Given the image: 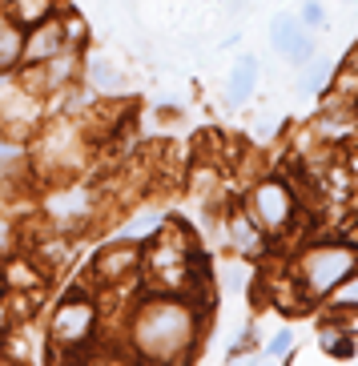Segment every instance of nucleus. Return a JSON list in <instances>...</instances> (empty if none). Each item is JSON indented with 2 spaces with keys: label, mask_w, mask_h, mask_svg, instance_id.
<instances>
[{
  "label": "nucleus",
  "mask_w": 358,
  "mask_h": 366,
  "mask_svg": "<svg viewBox=\"0 0 358 366\" xmlns=\"http://www.w3.org/2000/svg\"><path fill=\"white\" fill-rule=\"evenodd\" d=\"M24 53V29L12 21L9 12H0V69H12Z\"/></svg>",
  "instance_id": "11"
},
{
  "label": "nucleus",
  "mask_w": 358,
  "mask_h": 366,
  "mask_svg": "<svg viewBox=\"0 0 358 366\" xmlns=\"http://www.w3.org/2000/svg\"><path fill=\"white\" fill-rule=\"evenodd\" d=\"M93 197H89V189H81V185H73V189H61V194H53L49 197V217L53 222H61V226H81L89 217V209H93Z\"/></svg>",
  "instance_id": "9"
},
{
  "label": "nucleus",
  "mask_w": 358,
  "mask_h": 366,
  "mask_svg": "<svg viewBox=\"0 0 358 366\" xmlns=\"http://www.w3.org/2000/svg\"><path fill=\"white\" fill-rule=\"evenodd\" d=\"M137 269H141V249H137V242H121V237L93 258V278L101 286H117V282L133 278Z\"/></svg>",
  "instance_id": "6"
},
{
  "label": "nucleus",
  "mask_w": 358,
  "mask_h": 366,
  "mask_svg": "<svg viewBox=\"0 0 358 366\" xmlns=\"http://www.w3.org/2000/svg\"><path fill=\"white\" fill-rule=\"evenodd\" d=\"M330 76H334V65L330 61H310V69H306V76L298 81V93L302 97H318V93H326L330 89Z\"/></svg>",
  "instance_id": "14"
},
{
  "label": "nucleus",
  "mask_w": 358,
  "mask_h": 366,
  "mask_svg": "<svg viewBox=\"0 0 358 366\" xmlns=\"http://www.w3.org/2000/svg\"><path fill=\"white\" fill-rule=\"evenodd\" d=\"M16 153H21V145H16V141L0 137V162H12V157H16Z\"/></svg>",
  "instance_id": "21"
},
{
  "label": "nucleus",
  "mask_w": 358,
  "mask_h": 366,
  "mask_svg": "<svg viewBox=\"0 0 358 366\" xmlns=\"http://www.w3.org/2000/svg\"><path fill=\"white\" fill-rule=\"evenodd\" d=\"M290 346H294V334L290 330H278L270 338V346H266V355H270V358H286V355H290Z\"/></svg>",
  "instance_id": "19"
},
{
  "label": "nucleus",
  "mask_w": 358,
  "mask_h": 366,
  "mask_svg": "<svg viewBox=\"0 0 358 366\" xmlns=\"http://www.w3.org/2000/svg\"><path fill=\"white\" fill-rule=\"evenodd\" d=\"M358 274V249L342 246V242H326V246H314L298 262V282H302L306 298H326L334 294L347 278Z\"/></svg>",
  "instance_id": "3"
},
{
  "label": "nucleus",
  "mask_w": 358,
  "mask_h": 366,
  "mask_svg": "<svg viewBox=\"0 0 358 366\" xmlns=\"http://www.w3.org/2000/svg\"><path fill=\"white\" fill-rule=\"evenodd\" d=\"M226 234H229V246L238 249V254H246V258H254V254L266 249V229L254 222L250 209H234V214H229Z\"/></svg>",
  "instance_id": "8"
},
{
  "label": "nucleus",
  "mask_w": 358,
  "mask_h": 366,
  "mask_svg": "<svg viewBox=\"0 0 358 366\" xmlns=\"http://www.w3.org/2000/svg\"><path fill=\"white\" fill-rule=\"evenodd\" d=\"M254 89H258V61L254 56H242L238 69L229 73V85H226V105L238 109L254 97Z\"/></svg>",
  "instance_id": "10"
},
{
  "label": "nucleus",
  "mask_w": 358,
  "mask_h": 366,
  "mask_svg": "<svg viewBox=\"0 0 358 366\" xmlns=\"http://www.w3.org/2000/svg\"><path fill=\"white\" fill-rule=\"evenodd\" d=\"M89 85L93 89H101V93H113L117 89V69L109 65V61H89Z\"/></svg>",
  "instance_id": "15"
},
{
  "label": "nucleus",
  "mask_w": 358,
  "mask_h": 366,
  "mask_svg": "<svg viewBox=\"0 0 358 366\" xmlns=\"http://www.w3.org/2000/svg\"><path fill=\"white\" fill-rule=\"evenodd\" d=\"M4 286H12V290H41V274H36L33 266H12L4 269Z\"/></svg>",
  "instance_id": "16"
},
{
  "label": "nucleus",
  "mask_w": 358,
  "mask_h": 366,
  "mask_svg": "<svg viewBox=\"0 0 358 366\" xmlns=\"http://www.w3.org/2000/svg\"><path fill=\"white\" fill-rule=\"evenodd\" d=\"M165 226V214H157V209H149V214H137V217H129L125 226H121V242H149L157 229Z\"/></svg>",
  "instance_id": "13"
},
{
  "label": "nucleus",
  "mask_w": 358,
  "mask_h": 366,
  "mask_svg": "<svg viewBox=\"0 0 358 366\" xmlns=\"http://www.w3.org/2000/svg\"><path fill=\"white\" fill-rule=\"evenodd\" d=\"M270 33H274V49H278L282 61H290V65H310L314 61V36H310V29L302 21H294L290 12L274 16Z\"/></svg>",
  "instance_id": "7"
},
{
  "label": "nucleus",
  "mask_w": 358,
  "mask_h": 366,
  "mask_svg": "<svg viewBox=\"0 0 358 366\" xmlns=\"http://www.w3.org/2000/svg\"><path fill=\"white\" fill-rule=\"evenodd\" d=\"M334 294H338V298H334L338 310H358V278H347Z\"/></svg>",
  "instance_id": "17"
},
{
  "label": "nucleus",
  "mask_w": 358,
  "mask_h": 366,
  "mask_svg": "<svg viewBox=\"0 0 358 366\" xmlns=\"http://www.w3.org/2000/svg\"><path fill=\"white\" fill-rule=\"evenodd\" d=\"M197 249L177 234H165V226L149 237V246L141 254L145 286L157 294H182L189 290V266H194Z\"/></svg>",
  "instance_id": "2"
},
{
  "label": "nucleus",
  "mask_w": 358,
  "mask_h": 366,
  "mask_svg": "<svg viewBox=\"0 0 358 366\" xmlns=\"http://www.w3.org/2000/svg\"><path fill=\"white\" fill-rule=\"evenodd\" d=\"M298 21L306 24V29H326V9L318 4V0H306L302 4V16Z\"/></svg>",
  "instance_id": "18"
},
{
  "label": "nucleus",
  "mask_w": 358,
  "mask_h": 366,
  "mask_svg": "<svg viewBox=\"0 0 358 366\" xmlns=\"http://www.w3.org/2000/svg\"><path fill=\"white\" fill-rule=\"evenodd\" d=\"M250 214H254V222H258L262 229H270V234L286 229L294 222V214H298V194H294V185H286L282 177H266V182L250 194Z\"/></svg>",
  "instance_id": "5"
},
{
  "label": "nucleus",
  "mask_w": 358,
  "mask_h": 366,
  "mask_svg": "<svg viewBox=\"0 0 358 366\" xmlns=\"http://www.w3.org/2000/svg\"><path fill=\"white\" fill-rule=\"evenodd\" d=\"M49 338H53L61 350H69V355H76L81 346H89L97 338V302L81 290L65 294V302H61L56 314H53Z\"/></svg>",
  "instance_id": "4"
},
{
  "label": "nucleus",
  "mask_w": 358,
  "mask_h": 366,
  "mask_svg": "<svg viewBox=\"0 0 358 366\" xmlns=\"http://www.w3.org/2000/svg\"><path fill=\"white\" fill-rule=\"evenodd\" d=\"M133 350L149 362H177L189 355L197 338V310L185 306L177 294H157L137 306L129 322Z\"/></svg>",
  "instance_id": "1"
},
{
  "label": "nucleus",
  "mask_w": 358,
  "mask_h": 366,
  "mask_svg": "<svg viewBox=\"0 0 358 366\" xmlns=\"http://www.w3.org/2000/svg\"><path fill=\"white\" fill-rule=\"evenodd\" d=\"M4 9L21 29H33V24H41L44 16L56 12V0H4Z\"/></svg>",
  "instance_id": "12"
},
{
  "label": "nucleus",
  "mask_w": 358,
  "mask_h": 366,
  "mask_svg": "<svg viewBox=\"0 0 358 366\" xmlns=\"http://www.w3.org/2000/svg\"><path fill=\"white\" fill-rule=\"evenodd\" d=\"M16 89H21V81H16V76H9L4 69H0V113H4V109H9V101L16 97Z\"/></svg>",
  "instance_id": "20"
}]
</instances>
